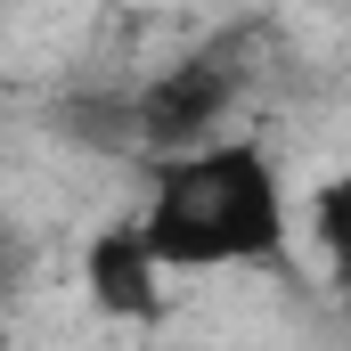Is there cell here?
<instances>
[{"label":"cell","mask_w":351,"mask_h":351,"mask_svg":"<svg viewBox=\"0 0 351 351\" xmlns=\"http://www.w3.org/2000/svg\"><path fill=\"white\" fill-rule=\"evenodd\" d=\"M286 229V204H278V172H269L254 147H172L156 164V196H147V221L139 237L156 245V262L172 269H221V262H262Z\"/></svg>","instance_id":"6da1fadb"},{"label":"cell","mask_w":351,"mask_h":351,"mask_svg":"<svg viewBox=\"0 0 351 351\" xmlns=\"http://www.w3.org/2000/svg\"><path fill=\"white\" fill-rule=\"evenodd\" d=\"M229 98H237V58L229 49H196V58H180L172 74H156L131 98V131L172 156V147L213 139V123L229 114Z\"/></svg>","instance_id":"7a4b0ae2"},{"label":"cell","mask_w":351,"mask_h":351,"mask_svg":"<svg viewBox=\"0 0 351 351\" xmlns=\"http://www.w3.org/2000/svg\"><path fill=\"white\" fill-rule=\"evenodd\" d=\"M90 294H98L106 311L147 319V311H156V245H147L139 229H106V237L90 245Z\"/></svg>","instance_id":"3957f363"},{"label":"cell","mask_w":351,"mask_h":351,"mask_svg":"<svg viewBox=\"0 0 351 351\" xmlns=\"http://www.w3.org/2000/svg\"><path fill=\"white\" fill-rule=\"evenodd\" d=\"M311 221H319V245H327V262H335V269L351 278V172L319 188V204H311Z\"/></svg>","instance_id":"277c9868"}]
</instances>
